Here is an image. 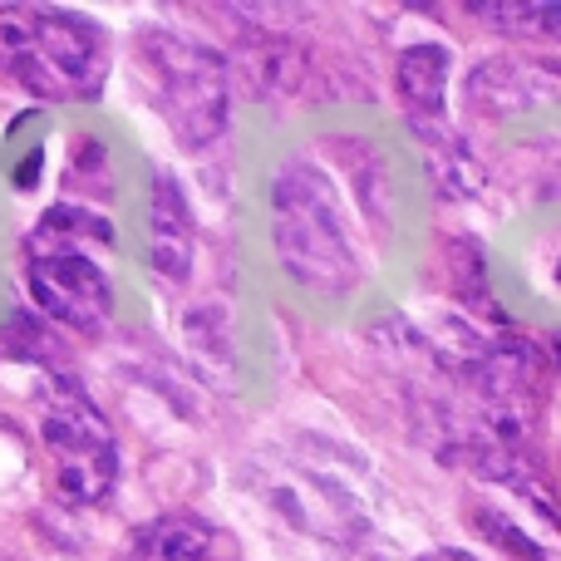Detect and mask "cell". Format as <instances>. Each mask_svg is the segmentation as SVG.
<instances>
[{
	"instance_id": "cell-8",
	"label": "cell",
	"mask_w": 561,
	"mask_h": 561,
	"mask_svg": "<svg viewBox=\"0 0 561 561\" xmlns=\"http://www.w3.org/2000/svg\"><path fill=\"white\" fill-rule=\"evenodd\" d=\"M394 84L414 118L438 114V108H444V89H448V49L444 45H409L404 55H399Z\"/></svg>"
},
{
	"instance_id": "cell-4",
	"label": "cell",
	"mask_w": 561,
	"mask_h": 561,
	"mask_svg": "<svg viewBox=\"0 0 561 561\" xmlns=\"http://www.w3.org/2000/svg\"><path fill=\"white\" fill-rule=\"evenodd\" d=\"M39 438H45L49 478H55L59 503L89 507L114 488V473H118L114 434H108V424L94 414V404L79 399L75 389H65V394L45 409Z\"/></svg>"
},
{
	"instance_id": "cell-2",
	"label": "cell",
	"mask_w": 561,
	"mask_h": 561,
	"mask_svg": "<svg viewBox=\"0 0 561 561\" xmlns=\"http://www.w3.org/2000/svg\"><path fill=\"white\" fill-rule=\"evenodd\" d=\"M276 247L280 262L296 280L320 290L355 286V256L340 232V207L330 197L325 178L306 163H290L276 178Z\"/></svg>"
},
{
	"instance_id": "cell-3",
	"label": "cell",
	"mask_w": 561,
	"mask_h": 561,
	"mask_svg": "<svg viewBox=\"0 0 561 561\" xmlns=\"http://www.w3.org/2000/svg\"><path fill=\"white\" fill-rule=\"evenodd\" d=\"M144 55L153 65L158 99L173 124V134L187 148L213 144L227 124V65L217 49L197 45V39L168 35V30H148Z\"/></svg>"
},
{
	"instance_id": "cell-11",
	"label": "cell",
	"mask_w": 561,
	"mask_h": 561,
	"mask_svg": "<svg viewBox=\"0 0 561 561\" xmlns=\"http://www.w3.org/2000/svg\"><path fill=\"white\" fill-rule=\"evenodd\" d=\"M552 359H557V369H561V335H552Z\"/></svg>"
},
{
	"instance_id": "cell-10",
	"label": "cell",
	"mask_w": 561,
	"mask_h": 561,
	"mask_svg": "<svg viewBox=\"0 0 561 561\" xmlns=\"http://www.w3.org/2000/svg\"><path fill=\"white\" fill-rule=\"evenodd\" d=\"M419 561H473V557H463V552H434V557H419Z\"/></svg>"
},
{
	"instance_id": "cell-1",
	"label": "cell",
	"mask_w": 561,
	"mask_h": 561,
	"mask_svg": "<svg viewBox=\"0 0 561 561\" xmlns=\"http://www.w3.org/2000/svg\"><path fill=\"white\" fill-rule=\"evenodd\" d=\"M0 55L35 94H94L104 79V35L94 20L65 10L0 5Z\"/></svg>"
},
{
	"instance_id": "cell-5",
	"label": "cell",
	"mask_w": 561,
	"mask_h": 561,
	"mask_svg": "<svg viewBox=\"0 0 561 561\" xmlns=\"http://www.w3.org/2000/svg\"><path fill=\"white\" fill-rule=\"evenodd\" d=\"M30 296L39 300V310H49L55 320H65L69 330H84V335L104 330L108 320V276L69 247L30 252Z\"/></svg>"
},
{
	"instance_id": "cell-6",
	"label": "cell",
	"mask_w": 561,
	"mask_h": 561,
	"mask_svg": "<svg viewBox=\"0 0 561 561\" xmlns=\"http://www.w3.org/2000/svg\"><path fill=\"white\" fill-rule=\"evenodd\" d=\"M478 389H483V404L497 428L527 434L537 419V404H542V369H537L533 350L517 340V345H503V350H493V355H483V365H478Z\"/></svg>"
},
{
	"instance_id": "cell-9",
	"label": "cell",
	"mask_w": 561,
	"mask_h": 561,
	"mask_svg": "<svg viewBox=\"0 0 561 561\" xmlns=\"http://www.w3.org/2000/svg\"><path fill=\"white\" fill-rule=\"evenodd\" d=\"M203 552H207V523H197L187 513H168L134 537L128 561H203Z\"/></svg>"
},
{
	"instance_id": "cell-7",
	"label": "cell",
	"mask_w": 561,
	"mask_h": 561,
	"mask_svg": "<svg viewBox=\"0 0 561 561\" xmlns=\"http://www.w3.org/2000/svg\"><path fill=\"white\" fill-rule=\"evenodd\" d=\"M187 256H193V217H187V203H183V193H178V183L163 173L153 183V266L163 276L183 280Z\"/></svg>"
}]
</instances>
